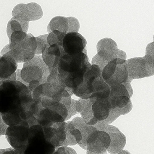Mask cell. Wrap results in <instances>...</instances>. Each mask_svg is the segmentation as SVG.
<instances>
[{
	"instance_id": "d4e9b609",
	"label": "cell",
	"mask_w": 154,
	"mask_h": 154,
	"mask_svg": "<svg viewBox=\"0 0 154 154\" xmlns=\"http://www.w3.org/2000/svg\"><path fill=\"white\" fill-rule=\"evenodd\" d=\"M16 73H17V81H18V82H20L22 83L23 84L27 86V88L29 89V83L26 82H25L23 78H22V76H21V70L20 69H17L16 71Z\"/></svg>"
},
{
	"instance_id": "5b68a950",
	"label": "cell",
	"mask_w": 154,
	"mask_h": 154,
	"mask_svg": "<svg viewBox=\"0 0 154 154\" xmlns=\"http://www.w3.org/2000/svg\"><path fill=\"white\" fill-rule=\"evenodd\" d=\"M87 41L78 32H73L66 35L63 42V47L67 54L73 55L82 53L86 47Z\"/></svg>"
},
{
	"instance_id": "44dd1931",
	"label": "cell",
	"mask_w": 154,
	"mask_h": 154,
	"mask_svg": "<svg viewBox=\"0 0 154 154\" xmlns=\"http://www.w3.org/2000/svg\"><path fill=\"white\" fill-rule=\"evenodd\" d=\"M48 35V34H46L35 37L37 41V48L35 52V55L42 54L46 48L49 45L47 41Z\"/></svg>"
},
{
	"instance_id": "5bb4252c",
	"label": "cell",
	"mask_w": 154,
	"mask_h": 154,
	"mask_svg": "<svg viewBox=\"0 0 154 154\" xmlns=\"http://www.w3.org/2000/svg\"><path fill=\"white\" fill-rule=\"evenodd\" d=\"M69 29L68 17L64 16H57L53 18L48 24L47 31L48 33L55 30L67 34Z\"/></svg>"
},
{
	"instance_id": "e0dca14e",
	"label": "cell",
	"mask_w": 154,
	"mask_h": 154,
	"mask_svg": "<svg viewBox=\"0 0 154 154\" xmlns=\"http://www.w3.org/2000/svg\"><path fill=\"white\" fill-rule=\"evenodd\" d=\"M111 109H122L130 102V98L127 96H115L108 98Z\"/></svg>"
},
{
	"instance_id": "9a60e30c",
	"label": "cell",
	"mask_w": 154,
	"mask_h": 154,
	"mask_svg": "<svg viewBox=\"0 0 154 154\" xmlns=\"http://www.w3.org/2000/svg\"><path fill=\"white\" fill-rule=\"evenodd\" d=\"M29 28V22L21 20L15 17H12L7 25V35L10 38L12 33L16 31H23L27 33Z\"/></svg>"
},
{
	"instance_id": "7c38bea8",
	"label": "cell",
	"mask_w": 154,
	"mask_h": 154,
	"mask_svg": "<svg viewBox=\"0 0 154 154\" xmlns=\"http://www.w3.org/2000/svg\"><path fill=\"white\" fill-rule=\"evenodd\" d=\"M128 77V74L126 63L123 64H118L113 75L105 82L110 86L115 85L121 84L126 82Z\"/></svg>"
},
{
	"instance_id": "7402d4cb",
	"label": "cell",
	"mask_w": 154,
	"mask_h": 154,
	"mask_svg": "<svg viewBox=\"0 0 154 154\" xmlns=\"http://www.w3.org/2000/svg\"><path fill=\"white\" fill-rule=\"evenodd\" d=\"M69 21V29L68 33L70 32H78L80 29V24L79 20L74 17H68Z\"/></svg>"
},
{
	"instance_id": "d6986e66",
	"label": "cell",
	"mask_w": 154,
	"mask_h": 154,
	"mask_svg": "<svg viewBox=\"0 0 154 154\" xmlns=\"http://www.w3.org/2000/svg\"><path fill=\"white\" fill-rule=\"evenodd\" d=\"M66 34L57 30H54L49 33L48 36L47 41L49 45L57 44L63 46V39Z\"/></svg>"
},
{
	"instance_id": "ba28073f",
	"label": "cell",
	"mask_w": 154,
	"mask_h": 154,
	"mask_svg": "<svg viewBox=\"0 0 154 154\" xmlns=\"http://www.w3.org/2000/svg\"><path fill=\"white\" fill-rule=\"evenodd\" d=\"M70 122H72L74 127L79 130L82 133V139L78 143V145L85 150H87V141L93 132L98 131L97 128L87 124L82 118L79 117L74 118Z\"/></svg>"
},
{
	"instance_id": "f546056e",
	"label": "cell",
	"mask_w": 154,
	"mask_h": 154,
	"mask_svg": "<svg viewBox=\"0 0 154 154\" xmlns=\"http://www.w3.org/2000/svg\"><path fill=\"white\" fill-rule=\"evenodd\" d=\"M65 89L66 91H67L68 92V93L69 94V95H70V96H71H71L73 95L74 94L73 92L72 88L68 87L67 85H66Z\"/></svg>"
},
{
	"instance_id": "6da1fadb",
	"label": "cell",
	"mask_w": 154,
	"mask_h": 154,
	"mask_svg": "<svg viewBox=\"0 0 154 154\" xmlns=\"http://www.w3.org/2000/svg\"><path fill=\"white\" fill-rule=\"evenodd\" d=\"M9 40L10 53L17 63L28 62L35 56L37 41L31 33L16 31L12 33Z\"/></svg>"
},
{
	"instance_id": "277c9868",
	"label": "cell",
	"mask_w": 154,
	"mask_h": 154,
	"mask_svg": "<svg viewBox=\"0 0 154 154\" xmlns=\"http://www.w3.org/2000/svg\"><path fill=\"white\" fill-rule=\"evenodd\" d=\"M11 14L13 17L29 22L39 20L44 13L40 5L35 2H30L18 4L14 7Z\"/></svg>"
},
{
	"instance_id": "8992f818",
	"label": "cell",
	"mask_w": 154,
	"mask_h": 154,
	"mask_svg": "<svg viewBox=\"0 0 154 154\" xmlns=\"http://www.w3.org/2000/svg\"><path fill=\"white\" fill-rule=\"evenodd\" d=\"M66 54L63 46L55 44L47 47L42 54V57L51 72L58 70L61 58Z\"/></svg>"
},
{
	"instance_id": "83f0119b",
	"label": "cell",
	"mask_w": 154,
	"mask_h": 154,
	"mask_svg": "<svg viewBox=\"0 0 154 154\" xmlns=\"http://www.w3.org/2000/svg\"><path fill=\"white\" fill-rule=\"evenodd\" d=\"M59 149H62V151H59L57 154H61V153L63 154V152H65V151L68 152V153H69V154H76V152L73 149L70 147H66V146L63 147L59 148Z\"/></svg>"
},
{
	"instance_id": "ffe728a7",
	"label": "cell",
	"mask_w": 154,
	"mask_h": 154,
	"mask_svg": "<svg viewBox=\"0 0 154 154\" xmlns=\"http://www.w3.org/2000/svg\"><path fill=\"white\" fill-rule=\"evenodd\" d=\"M110 94L109 97L124 95L130 98L131 96L129 94L127 87L123 84L112 85L110 86Z\"/></svg>"
},
{
	"instance_id": "30bf717a",
	"label": "cell",
	"mask_w": 154,
	"mask_h": 154,
	"mask_svg": "<svg viewBox=\"0 0 154 154\" xmlns=\"http://www.w3.org/2000/svg\"><path fill=\"white\" fill-rule=\"evenodd\" d=\"M0 77L2 78L9 77L17 71V61L11 56L10 52L0 57Z\"/></svg>"
},
{
	"instance_id": "4dcf8cb0",
	"label": "cell",
	"mask_w": 154,
	"mask_h": 154,
	"mask_svg": "<svg viewBox=\"0 0 154 154\" xmlns=\"http://www.w3.org/2000/svg\"><path fill=\"white\" fill-rule=\"evenodd\" d=\"M153 40H154V36H153Z\"/></svg>"
},
{
	"instance_id": "4fadbf2b",
	"label": "cell",
	"mask_w": 154,
	"mask_h": 154,
	"mask_svg": "<svg viewBox=\"0 0 154 154\" xmlns=\"http://www.w3.org/2000/svg\"><path fill=\"white\" fill-rule=\"evenodd\" d=\"M94 104V116L98 120H104L109 118L111 108L108 99H97Z\"/></svg>"
},
{
	"instance_id": "3957f363",
	"label": "cell",
	"mask_w": 154,
	"mask_h": 154,
	"mask_svg": "<svg viewBox=\"0 0 154 154\" xmlns=\"http://www.w3.org/2000/svg\"><path fill=\"white\" fill-rule=\"evenodd\" d=\"M96 48L98 56L109 63L116 58L126 60L127 58L126 53L119 49L117 43L109 38L100 40L97 43Z\"/></svg>"
},
{
	"instance_id": "603a6c76",
	"label": "cell",
	"mask_w": 154,
	"mask_h": 154,
	"mask_svg": "<svg viewBox=\"0 0 154 154\" xmlns=\"http://www.w3.org/2000/svg\"><path fill=\"white\" fill-rule=\"evenodd\" d=\"M65 133L66 134V137L65 141L63 143H60L59 144V146H74L76 144V142H75V139L72 135L71 134L69 130L66 129Z\"/></svg>"
},
{
	"instance_id": "ac0fdd59",
	"label": "cell",
	"mask_w": 154,
	"mask_h": 154,
	"mask_svg": "<svg viewBox=\"0 0 154 154\" xmlns=\"http://www.w3.org/2000/svg\"><path fill=\"white\" fill-rule=\"evenodd\" d=\"M60 102L64 104L68 110V116L66 119L65 121H67L72 116L78 113L75 110V105L77 104V101L71 99V96L68 98L63 97Z\"/></svg>"
},
{
	"instance_id": "8fae6325",
	"label": "cell",
	"mask_w": 154,
	"mask_h": 154,
	"mask_svg": "<svg viewBox=\"0 0 154 154\" xmlns=\"http://www.w3.org/2000/svg\"><path fill=\"white\" fill-rule=\"evenodd\" d=\"M94 137L93 154L105 153L110 144L111 138L109 133L103 131L98 130L94 132Z\"/></svg>"
},
{
	"instance_id": "9c48e42d",
	"label": "cell",
	"mask_w": 154,
	"mask_h": 154,
	"mask_svg": "<svg viewBox=\"0 0 154 154\" xmlns=\"http://www.w3.org/2000/svg\"><path fill=\"white\" fill-rule=\"evenodd\" d=\"M97 100V98L93 97L85 100L79 99L77 100L82 108L79 112L84 121L89 125H95L99 121L94 114L92 109L93 105Z\"/></svg>"
},
{
	"instance_id": "cb8c5ba5",
	"label": "cell",
	"mask_w": 154,
	"mask_h": 154,
	"mask_svg": "<svg viewBox=\"0 0 154 154\" xmlns=\"http://www.w3.org/2000/svg\"><path fill=\"white\" fill-rule=\"evenodd\" d=\"M1 120H0V135L1 136L5 135L6 134L7 129L8 128L9 126L6 124L2 119V114L0 115Z\"/></svg>"
},
{
	"instance_id": "2e32d148",
	"label": "cell",
	"mask_w": 154,
	"mask_h": 154,
	"mask_svg": "<svg viewBox=\"0 0 154 154\" xmlns=\"http://www.w3.org/2000/svg\"><path fill=\"white\" fill-rule=\"evenodd\" d=\"M126 62V60L125 59L117 58L109 62L102 71L103 77L105 81L109 79L113 75L118 64H123Z\"/></svg>"
},
{
	"instance_id": "7a4b0ae2",
	"label": "cell",
	"mask_w": 154,
	"mask_h": 154,
	"mask_svg": "<svg viewBox=\"0 0 154 154\" xmlns=\"http://www.w3.org/2000/svg\"><path fill=\"white\" fill-rule=\"evenodd\" d=\"M49 67L44 61L42 55H35L30 61L25 62L21 70V76L26 82H39L40 85L48 82L50 74Z\"/></svg>"
},
{
	"instance_id": "484cf974",
	"label": "cell",
	"mask_w": 154,
	"mask_h": 154,
	"mask_svg": "<svg viewBox=\"0 0 154 154\" xmlns=\"http://www.w3.org/2000/svg\"><path fill=\"white\" fill-rule=\"evenodd\" d=\"M146 54L154 57V41L152 43H149L147 45L146 49Z\"/></svg>"
},
{
	"instance_id": "f1b7e54d",
	"label": "cell",
	"mask_w": 154,
	"mask_h": 154,
	"mask_svg": "<svg viewBox=\"0 0 154 154\" xmlns=\"http://www.w3.org/2000/svg\"><path fill=\"white\" fill-rule=\"evenodd\" d=\"M10 51V44H8L7 45L5 46L3 49L2 50L1 52V54H0V57L3 56L5 54L8 53V52Z\"/></svg>"
},
{
	"instance_id": "52a82bcc",
	"label": "cell",
	"mask_w": 154,
	"mask_h": 154,
	"mask_svg": "<svg viewBox=\"0 0 154 154\" xmlns=\"http://www.w3.org/2000/svg\"><path fill=\"white\" fill-rule=\"evenodd\" d=\"M126 64L128 74V79L130 81L149 77L144 57L131 58L126 61Z\"/></svg>"
},
{
	"instance_id": "4316f807",
	"label": "cell",
	"mask_w": 154,
	"mask_h": 154,
	"mask_svg": "<svg viewBox=\"0 0 154 154\" xmlns=\"http://www.w3.org/2000/svg\"><path fill=\"white\" fill-rule=\"evenodd\" d=\"M17 73H16V72H15L14 73L12 74L9 77H7L6 78H0V85L1 86L3 82H6V81H15L17 80Z\"/></svg>"
}]
</instances>
